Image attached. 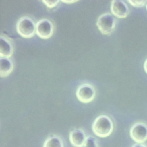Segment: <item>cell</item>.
I'll return each mask as SVG.
<instances>
[{"label": "cell", "instance_id": "6da1fadb", "mask_svg": "<svg viewBox=\"0 0 147 147\" xmlns=\"http://www.w3.org/2000/svg\"><path fill=\"white\" fill-rule=\"evenodd\" d=\"M114 129L111 119L106 115H100L95 118L92 125V130L97 136L105 138L110 136Z\"/></svg>", "mask_w": 147, "mask_h": 147}, {"label": "cell", "instance_id": "7a4b0ae2", "mask_svg": "<svg viewBox=\"0 0 147 147\" xmlns=\"http://www.w3.org/2000/svg\"><path fill=\"white\" fill-rule=\"evenodd\" d=\"M17 33L24 38H31L36 33V24L33 20L28 16L20 17L16 24Z\"/></svg>", "mask_w": 147, "mask_h": 147}, {"label": "cell", "instance_id": "3957f363", "mask_svg": "<svg viewBox=\"0 0 147 147\" xmlns=\"http://www.w3.org/2000/svg\"><path fill=\"white\" fill-rule=\"evenodd\" d=\"M116 21L110 13H103L99 16L96 25L99 31L105 35L112 33L115 28Z\"/></svg>", "mask_w": 147, "mask_h": 147}, {"label": "cell", "instance_id": "277c9868", "mask_svg": "<svg viewBox=\"0 0 147 147\" xmlns=\"http://www.w3.org/2000/svg\"><path fill=\"white\" fill-rule=\"evenodd\" d=\"M95 90L93 86L84 83L79 86L76 91L77 99L82 103H87L92 101L95 96Z\"/></svg>", "mask_w": 147, "mask_h": 147}, {"label": "cell", "instance_id": "5b68a950", "mask_svg": "<svg viewBox=\"0 0 147 147\" xmlns=\"http://www.w3.org/2000/svg\"><path fill=\"white\" fill-rule=\"evenodd\" d=\"M54 27L52 21L47 18L40 20L36 24V33L41 38H50L53 33Z\"/></svg>", "mask_w": 147, "mask_h": 147}, {"label": "cell", "instance_id": "8992f818", "mask_svg": "<svg viewBox=\"0 0 147 147\" xmlns=\"http://www.w3.org/2000/svg\"><path fill=\"white\" fill-rule=\"evenodd\" d=\"M130 136L137 143L145 142L147 140V125L142 122L135 123L130 128Z\"/></svg>", "mask_w": 147, "mask_h": 147}, {"label": "cell", "instance_id": "52a82bcc", "mask_svg": "<svg viewBox=\"0 0 147 147\" xmlns=\"http://www.w3.org/2000/svg\"><path fill=\"white\" fill-rule=\"evenodd\" d=\"M110 10L111 13L119 18H126L129 13L127 4L121 0H113L111 2Z\"/></svg>", "mask_w": 147, "mask_h": 147}, {"label": "cell", "instance_id": "ba28073f", "mask_svg": "<svg viewBox=\"0 0 147 147\" xmlns=\"http://www.w3.org/2000/svg\"><path fill=\"white\" fill-rule=\"evenodd\" d=\"M86 137L84 131L80 129H74L70 132L69 136V141L74 147H82Z\"/></svg>", "mask_w": 147, "mask_h": 147}, {"label": "cell", "instance_id": "9c48e42d", "mask_svg": "<svg viewBox=\"0 0 147 147\" xmlns=\"http://www.w3.org/2000/svg\"><path fill=\"white\" fill-rule=\"evenodd\" d=\"M13 46L11 41L5 36L0 37V57L10 58L13 53Z\"/></svg>", "mask_w": 147, "mask_h": 147}, {"label": "cell", "instance_id": "30bf717a", "mask_svg": "<svg viewBox=\"0 0 147 147\" xmlns=\"http://www.w3.org/2000/svg\"><path fill=\"white\" fill-rule=\"evenodd\" d=\"M14 64L11 59L0 57V76L5 78L7 76L13 71Z\"/></svg>", "mask_w": 147, "mask_h": 147}, {"label": "cell", "instance_id": "8fae6325", "mask_svg": "<svg viewBox=\"0 0 147 147\" xmlns=\"http://www.w3.org/2000/svg\"><path fill=\"white\" fill-rule=\"evenodd\" d=\"M43 147H64V144L59 136L52 134L45 140Z\"/></svg>", "mask_w": 147, "mask_h": 147}, {"label": "cell", "instance_id": "7c38bea8", "mask_svg": "<svg viewBox=\"0 0 147 147\" xmlns=\"http://www.w3.org/2000/svg\"><path fill=\"white\" fill-rule=\"evenodd\" d=\"M82 147H99L97 140L92 136L86 137V141Z\"/></svg>", "mask_w": 147, "mask_h": 147}, {"label": "cell", "instance_id": "4fadbf2b", "mask_svg": "<svg viewBox=\"0 0 147 147\" xmlns=\"http://www.w3.org/2000/svg\"><path fill=\"white\" fill-rule=\"evenodd\" d=\"M127 2L130 3L132 6L136 7H141L145 5L146 1L145 0L143 1H133V0H129Z\"/></svg>", "mask_w": 147, "mask_h": 147}, {"label": "cell", "instance_id": "5bb4252c", "mask_svg": "<svg viewBox=\"0 0 147 147\" xmlns=\"http://www.w3.org/2000/svg\"><path fill=\"white\" fill-rule=\"evenodd\" d=\"M42 2L49 8H53L57 6L59 1H45L43 0Z\"/></svg>", "mask_w": 147, "mask_h": 147}, {"label": "cell", "instance_id": "9a60e30c", "mask_svg": "<svg viewBox=\"0 0 147 147\" xmlns=\"http://www.w3.org/2000/svg\"><path fill=\"white\" fill-rule=\"evenodd\" d=\"M131 147H147V145L143 144L136 143V144H134V145H133Z\"/></svg>", "mask_w": 147, "mask_h": 147}, {"label": "cell", "instance_id": "2e32d148", "mask_svg": "<svg viewBox=\"0 0 147 147\" xmlns=\"http://www.w3.org/2000/svg\"><path fill=\"white\" fill-rule=\"evenodd\" d=\"M78 1L76 0H71V1H68V0H61V2H64V3H67V4H71V3H73L74 2H77Z\"/></svg>", "mask_w": 147, "mask_h": 147}, {"label": "cell", "instance_id": "e0dca14e", "mask_svg": "<svg viewBox=\"0 0 147 147\" xmlns=\"http://www.w3.org/2000/svg\"><path fill=\"white\" fill-rule=\"evenodd\" d=\"M144 69L145 72L147 74V59L145 60L144 63Z\"/></svg>", "mask_w": 147, "mask_h": 147}, {"label": "cell", "instance_id": "ac0fdd59", "mask_svg": "<svg viewBox=\"0 0 147 147\" xmlns=\"http://www.w3.org/2000/svg\"><path fill=\"white\" fill-rule=\"evenodd\" d=\"M146 10H147V4H146Z\"/></svg>", "mask_w": 147, "mask_h": 147}]
</instances>
